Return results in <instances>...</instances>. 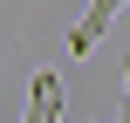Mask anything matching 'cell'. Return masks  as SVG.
Returning a JSON list of instances; mask_svg holds the SVG:
<instances>
[{"label": "cell", "instance_id": "cell-1", "mask_svg": "<svg viewBox=\"0 0 130 123\" xmlns=\"http://www.w3.org/2000/svg\"><path fill=\"white\" fill-rule=\"evenodd\" d=\"M123 7H130V0H89V7H82V21L69 27V55H89V48L117 27V14H123Z\"/></svg>", "mask_w": 130, "mask_h": 123}, {"label": "cell", "instance_id": "cell-2", "mask_svg": "<svg viewBox=\"0 0 130 123\" xmlns=\"http://www.w3.org/2000/svg\"><path fill=\"white\" fill-rule=\"evenodd\" d=\"M55 116H62V75H55V68H34L27 116H21V123H55Z\"/></svg>", "mask_w": 130, "mask_h": 123}]
</instances>
